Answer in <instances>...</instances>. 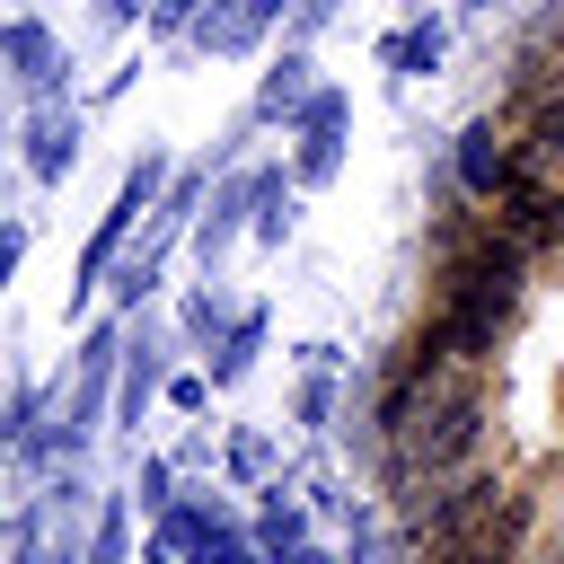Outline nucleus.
Wrapping results in <instances>:
<instances>
[{
    "instance_id": "f257e3e1",
    "label": "nucleus",
    "mask_w": 564,
    "mask_h": 564,
    "mask_svg": "<svg viewBox=\"0 0 564 564\" xmlns=\"http://www.w3.org/2000/svg\"><path fill=\"white\" fill-rule=\"evenodd\" d=\"M485 432H494V423H485V379L458 388V397H441V405H423V414H405V423H388V432H379V441H388V494L485 458Z\"/></svg>"
},
{
    "instance_id": "20e7f679",
    "label": "nucleus",
    "mask_w": 564,
    "mask_h": 564,
    "mask_svg": "<svg viewBox=\"0 0 564 564\" xmlns=\"http://www.w3.org/2000/svg\"><path fill=\"white\" fill-rule=\"evenodd\" d=\"M511 564H555V555H538V546H520V555H511Z\"/></svg>"
},
{
    "instance_id": "f03ea898",
    "label": "nucleus",
    "mask_w": 564,
    "mask_h": 564,
    "mask_svg": "<svg viewBox=\"0 0 564 564\" xmlns=\"http://www.w3.org/2000/svg\"><path fill=\"white\" fill-rule=\"evenodd\" d=\"M529 529H538V494H520V485H511V494H502L467 538H449L441 555H414V564H511V555L529 546Z\"/></svg>"
},
{
    "instance_id": "7ed1b4c3",
    "label": "nucleus",
    "mask_w": 564,
    "mask_h": 564,
    "mask_svg": "<svg viewBox=\"0 0 564 564\" xmlns=\"http://www.w3.org/2000/svg\"><path fill=\"white\" fill-rule=\"evenodd\" d=\"M520 256H538V247H564V185L555 176H520V194L502 203V220H494Z\"/></svg>"
}]
</instances>
